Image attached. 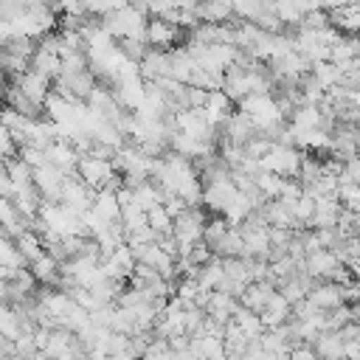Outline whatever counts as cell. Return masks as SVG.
<instances>
[{"label":"cell","instance_id":"1","mask_svg":"<svg viewBox=\"0 0 360 360\" xmlns=\"http://www.w3.org/2000/svg\"><path fill=\"white\" fill-rule=\"evenodd\" d=\"M146 22H149L146 11L138 8L135 3H127V6H121V8H115V11L101 17V25L112 34V39H146L143 37L146 34Z\"/></svg>","mask_w":360,"mask_h":360},{"label":"cell","instance_id":"2","mask_svg":"<svg viewBox=\"0 0 360 360\" xmlns=\"http://www.w3.org/2000/svg\"><path fill=\"white\" fill-rule=\"evenodd\" d=\"M301 152L295 146H287V143H276L259 158V169L264 172H273L278 177H298V169H301Z\"/></svg>","mask_w":360,"mask_h":360},{"label":"cell","instance_id":"3","mask_svg":"<svg viewBox=\"0 0 360 360\" xmlns=\"http://www.w3.org/2000/svg\"><path fill=\"white\" fill-rule=\"evenodd\" d=\"M22 98H28L34 107H45V101H48V96L53 93L51 90V79H45V76H39L37 70H22V73H17V79H14V84H11Z\"/></svg>","mask_w":360,"mask_h":360},{"label":"cell","instance_id":"4","mask_svg":"<svg viewBox=\"0 0 360 360\" xmlns=\"http://www.w3.org/2000/svg\"><path fill=\"white\" fill-rule=\"evenodd\" d=\"M146 45H152V48H158V51H169L172 45H177L180 42V37H183V28L177 25V22H172V20H166V17H152L149 22H146Z\"/></svg>","mask_w":360,"mask_h":360},{"label":"cell","instance_id":"5","mask_svg":"<svg viewBox=\"0 0 360 360\" xmlns=\"http://www.w3.org/2000/svg\"><path fill=\"white\" fill-rule=\"evenodd\" d=\"M65 172L62 169H56L53 163H42V166H37L34 169V188L39 191V197L45 200V202H56L59 200V191H62V183H65Z\"/></svg>","mask_w":360,"mask_h":360},{"label":"cell","instance_id":"6","mask_svg":"<svg viewBox=\"0 0 360 360\" xmlns=\"http://www.w3.org/2000/svg\"><path fill=\"white\" fill-rule=\"evenodd\" d=\"M307 298H309L315 307H321V309H335V307L346 304V301H343V284L329 281V278H318V281L309 287Z\"/></svg>","mask_w":360,"mask_h":360},{"label":"cell","instance_id":"7","mask_svg":"<svg viewBox=\"0 0 360 360\" xmlns=\"http://www.w3.org/2000/svg\"><path fill=\"white\" fill-rule=\"evenodd\" d=\"M338 264H343V262L332 253V248H321V250L304 256V270L312 278H332V273L338 270Z\"/></svg>","mask_w":360,"mask_h":360},{"label":"cell","instance_id":"8","mask_svg":"<svg viewBox=\"0 0 360 360\" xmlns=\"http://www.w3.org/2000/svg\"><path fill=\"white\" fill-rule=\"evenodd\" d=\"M343 202L338 197H315V214L309 219V228H335L340 219Z\"/></svg>","mask_w":360,"mask_h":360},{"label":"cell","instance_id":"9","mask_svg":"<svg viewBox=\"0 0 360 360\" xmlns=\"http://www.w3.org/2000/svg\"><path fill=\"white\" fill-rule=\"evenodd\" d=\"M290 315H292V304H290L278 290L270 295V301H267V304H264V309L259 312V318H262L264 329H276V326L287 323V321H290Z\"/></svg>","mask_w":360,"mask_h":360},{"label":"cell","instance_id":"10","mask_svg":"<svg viewBox=\"0 0 360 360\" xmlns=\"http://www.w3.org/2000/svg\"><path fill=\"white\" fill-rule=\"evenodd\" d=\"M312 349L318 352L321 360H340V357H343V338H340L338 329H323V332L315 338Z\"/></svg>","mask_w":360,"mask_h":360},{"label":"cell","instance_id":"11","mask_svg":"<svg viewBox=\"0 0 360 360\" xmlns=\"http://www.w3.org/2000/svg\"><path fill=\"white\" fill-rule=\"evenodd\" d=\"M31 264V276L37 278V284H56L59 278H62V264L51 256V253H42V256H37L34 262H28Z\"/></svg>","mask_w":360,"mask_h":360},{"label":"cell","instance_id":"12","mask_svg":"<svg viewBox=\"0 0 360 360\" xmlns=\"http://www.w3.org/2000/svg\"><path fill=\"white\" fill-rule=\"evenodd\" d=\"M146 225H149L158 236L172 233V217L166 214V208H163V205H155V208H149V211H146Z\"/></svg>","mask_w":360,"mask_h":360},{"label":"cell","instance_id":"13","mask_svg":"<svg viewBox=\"0 0 360 360\" xmlns=\"http://www.w3.org/2000/svg\"><path fill=\"white\" fill-rule=\"evenodd\" d=\"M242 360H270V354H267V352L259 346V340H256V343H250V346L242 352Z\"/></svg>","mask_w":360,"mask_h":360},{"label":"cell","instance_id":"14","mask_svg":"<svg viewBox=\"0 0 360 360\" xmlns=\"http://www.w3.org/2000/svg\"><path fill=\"white\" fill-rule=\"evenodd\" d=\"M354 259H357V262H360V239H357V256H354Z\"/></svg>","mask_w":360,"mask_h":360},{"label":"cell","instance_id":"15","mask_svg":"<svg viewBox=\"0 0 360 360\" xmlns=\"http://www.w3.org/2000/svg\"><path fill=\"white\" fill-rule=\"evenodd\" d=\"M357 332H360V318H357Z\"/></svg>","mask_w":360,"mask_h":360},{"label":"cell","instance_id":"16","mask_svg":"<svg viewBox=\"0 0 360 360\" xmlns=\"http://www.w3.org/2000/svg\"><path fill=\"white\" fill-rule=\"evenodd\" d=\"M357 284H360V281H357Z\"/></svg>","mask_w":360,"mask_h":360}]
</instances>
